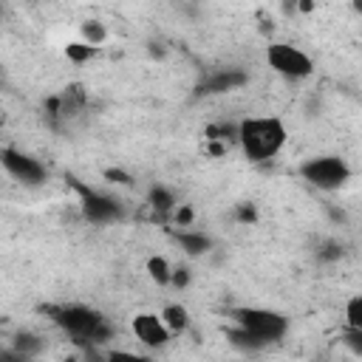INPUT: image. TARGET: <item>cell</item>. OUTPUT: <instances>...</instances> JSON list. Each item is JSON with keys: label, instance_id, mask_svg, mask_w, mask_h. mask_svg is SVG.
<instances>
[{"label": "cell", "instance_id": "obj_1", "mask_svg": "<svg viewBox=\"0 0 362 362\" xmlns=\"http://www.w3.org/2000/svg\"><path fill=\"white\" fill-rule=\"evenodd\" d=\"M286 139H288L286 124L277 116H249L238 124V136H235V141L240 144V150L249 161L274 158L283 150Z\"/></svg>", "mask_w": 362, "mask_h": 362}, {"label": "cell", "instance_id": "obj_2", "mask_svg": "<svg viewBox=\"0 0 362 362\" xmlns=\"http://www.w3.org/2000/svg\"><path fill=\"white\" fill-rule=\"evenodd\" d=\"M51 320L74 339L82 345H99L107 337V322L99 311L88 305H59L51 308Z\"/></svg>", "mask_w": 362, "mask_h": 362}, {"label": "cell", "instance_id": "obj_3", "mask_svg": "<svg viewBox=\"0 0 362 362\" xmlns=\"http://www.w3.org/2000/svg\"><path fill=\"white\" fill-rule=\"evenodd\" d=\"M232 320H235L238 331L249 334L260 348H266L272 342H280L286 337V331H288V320L280 311H272V308L243 305V308L232 311Z\"/></svg>", "mask_w": 362, "mask_h": 362}, {"label": "cell", "instance_id": "obj_4", "mask_svg": "<svg viewBox=\"0 0 362 362\" xmlns=\"http://www.w3.org/2000/svg\"><path fill=\"white\" fill-rule=\"evenodd\" d=\"M300 175H303V181H308L311 187L331 192V189H339V187L348 184L351 167H348V161L339 158V156H314V158H305V161L300 164Z\"/></svg>", "mask_w": 362, "mask_h": 362}, {"label": "cell", "instance_id": "obj_5", "mask_svg": "<svg viewBox=\"0 0 362 362\" xmlns=\"http://www.w3.org/2000/svg\"><path fill=\"white\" fill-rule=\"evenodd\" d=\"M266 62L274 74H280L286 79H305L314 74L311 57L291 42H272L266 48Z\"/></svg>", "mask_w": 362, "mask_h": 362}, {"label": "cell", "instance_id": "obj_6", "mask_svg": "<svg viewBox=\"0 0 362 362\" xmlns=\"http://www.w3.org/2000/svg\"><path fill=\"white\" fill-rule=\"evenodd\" d=\"M0 164L6 167V173L11 178H17V181H23L28 187L45 181V167L37 158H31L28 153H20L14 147H0Z\"/></svg>", "mask_w": 362, "mask_h": 362}, {"label": "cell", "instance_id": "obj_7", "mask_svg": "<svg viewBox=\"0 0 362 362\" xmlns=\"http://www.w3.org/2000/svg\"><path fill=\"white\" fill-rule=\"evenodd\" d=\"M82 192V212L88 221L93 223H110V221H119L122 218V204L105 192H96V189H85L79 187Z\"/></svg>", "mask_w": 362, "mask_h": 362}, {"label": "cell", "instance_id": "obj_8", "mask_svg": "<svg viewBox=\"0 0 362 362\" xmlns=\"http://www.w3.org/2000/svg\"><path fill=\"white\" fill-rule=\"evenodd\" d=\"M130 328H133V337H136L144 348H164V345L170 342V331H167V325H164L161 317L153 314V311H141V314H136L133 322H130Z\"/></svg>", "mask_w": 362, "mask_h": 362}, {"label": "cell", "instance_id": "obj_9", "mask_svg": "<svg viewBox=\"0 0 362 362\" xmlns=\"http://www.w3.org/2000/svg\"><path fill=\"white\" fill-rule=\"evenodd\" d=\"M178 243L189 257H198V255L209 252V246H212V240L204 232H178Z\"/></svg>", "mask_w": 362, "mask_h": 362}, {"label": "cell", "instance_id": "obj_10", "mask_svg": "<svg viewBox=\"0 0 362 362\" xmlns=\"http://www.w3.org/2000/svg\"><path fill=\"white\" fill-rule=\"evenodd\" d=\"M158 317H161V322L167 325L170 334H181L189 325V314H187L184 305H164V311Z\"/></svg>", "mask_w": 362, "mask_h": 362}, {"label": "cell", "instance_id": "obj_11", "mask_svg": "<svg viewBox=\"0 0 362 362\" xmlns=\"http://www.w3.org/2000/svg\"><path fill=\"white\" fill-rule=\"evenodd\" d=\"M42 337H37V334H31V331H20L14 339H11V348L14 351H20V354H25V356H37L40 351H42Z\"/></svg>", "mask_w": 362, "mask_h": 362}, {"label": "cell", "instance_id": "obj_12", "mask_svg": "<svg viewBox=\"0 0 362 362\" xmlns=\"http://www.w3.org/2000/svg\"><path fill=\"white\" fill-rule=\"evenodd\" d=\"M243 79H246V76H243V74H238V71H221V74H215V76L206 82V90L221 93V90H229V88L240 85Z\"/></svg>", "mask_w": 362, "mask_h": 362}, {"label": "cell", "instance_id": "obj_13", "mask_svg": "<svg viewBox=\"0 0 362 362\" xmlns=\"http://www.w3.org/2000/svg\"><path fill=\"white\" fill-rule=\"evenodd\" d=\"M147 272H150V277H153L158 286H167V283H170V274H173V269H170V263H167L164 257H150V260H147Z\"/></svg>", "mask_w": 362, "mask_h": 362}, {"label": "cell", "instance_id": "obj_14", "mask_svg": "<svg viewBox=\"0 0 362 362\" xmlns=\"http://www.w3.org/2000/svg\"><path fill=\"white\" fill-rule=\"evenodd\" d=\"M345 325L354 331H362V297H351L345 305Z\"/></svg>", "mask_w": 362, "mask_h": 362}, {"label": "cell", "instance_id": "obj_15", "mask_svg": "<svg viewBox=\"0 0 362 362\" xmlns=\"http://www.w3.org/2000/svg\"><path fill=\"white\" fill-rule=\"evenodd\" d=\"M150 204H153V209H158V212H170V209L175 206V198L170 195V189L153 187V189H150Z\"/></svg>", "mask_w": 362, "mask_h": 362}, {"label": "cell", "instance_id": "obj_16", "mask_svg": "<svg viewBox=\"0 0 362 362\" xmlns=\"http://www.w3.org/2000/svg\"><path fill=\"white\" fill-rule=\"evenodd\" d=\"M105 362H153L147 354H136V351H124V348H113L105 351Z\"/></svg>", "mask_w": 362, "mask_h": 362}, {"label": "cell", "instance_id": "obj_17", "mask_svg": "<svg viewBox=\"0 0 362 362\" xmlns=\"http://www.w3.org/2000/svg\"><path fill=\"white\" fill-rule=\"evenodd\" d=\"M82 37H85V40H88V45L93 48V45H99V42L105 40V25H102V23H96V20L85 23V25H82Z\"/></svg>", "mask_w": 362, "mask_h": 362}, {"label": "cell", "instance_id": "obj_18", "mask_svg": "<svg viewBox=\"0 0 362 362\" xmlns=\"http://www.w3.org/2000/svg\"><path fill=\"white\" fill-rule=\"evenodd\" d=\"M345 345L354 351V356H362V331L345 328Z\"/></svg>", "mask_w": 362, "mask_h": 362}, {"label": "cell", "instance_id": "obj_19", "mask_svg": "<svg viewBox=\"0 0 362 362\" xmlns=\"http://www.w3.org/2000/svg\"><path fill=\"white\" fill-rule=\"evenodd\" d=\"M0 362H34V359L25 356V354H20V351H14V348L8 345V348L0 351Z\"/></svg>", "mask_w": 362, "mask_h": 362}, {"label": "cell", "instance_id": "obj_20", "mask_svg": "<svg viewBox=\"0 0 362 362\" xmlns=\"http://www.w3.org/2000/svg\"><path fill=\"white\" fill-rule=\"evenodd\" d=\"M68 54H71L74 59H85V57L93 54V48H90L88 42H76V45H68Z\"/></svg>", "mask_w": 362, "mask_h": 362}, {"label": "cell", "instance_id": "obj_21", "mask_svg": "<svg viewBox=\"0 0 362 362\" xmlns=\"http://www.w3.org/2000/svg\"><path fill=\"white\" fill-rule=\"evenodd\" d=\"M170 283H173V286H187V283H189V274H187V269H173V274H170Z\"/></svg>", "mask_w": 362, "mask_h": 362}, {"label": "cell", "instance_id": "obj_22", "mask_svg": "<svg viewBox=\"0 0 362 362\" xmlns=\"http://www.w3.org/2000/svg\"><path fill=\"white\" fill-rule=\"evenodd\" d=\"M0 122H3V110H0Z\"/></svg>", "mask_w": 362, "mask_h": 362}, {"label": "cell", "instance_id": "obj_23", "mask_svg": "<svg viewBox=\"0 0 362 362\" xmlns=\"http://www.w3.org/2000/svg\"><path fill=\"white\" fill-rule=\"evenodd\" d=\"M0 14H3V8H0Z\"/></svg>", "mask_w": 362, "mask_h": 362}]
</instances>
